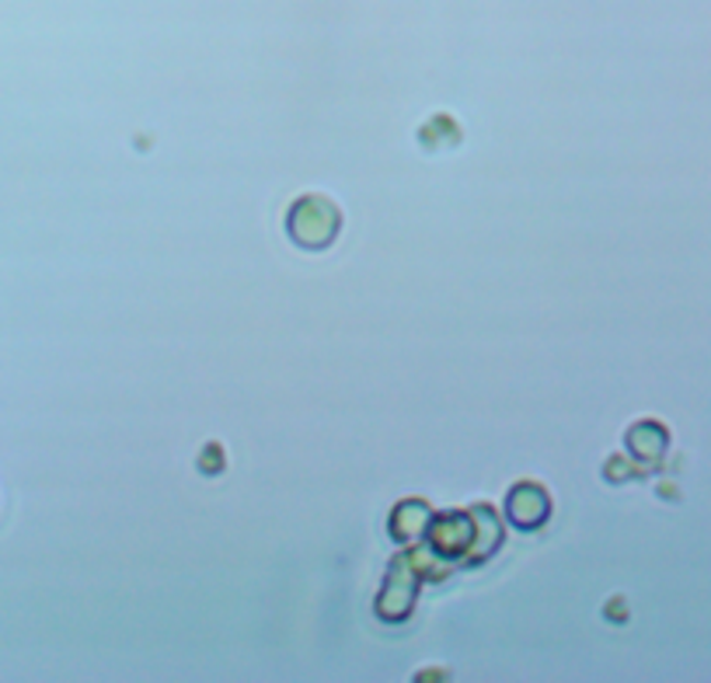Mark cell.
Masks as SVG:
<instances>
[{
	"label": "cell",
	"instance_id": "6da1fadb",
	"mask_svg": "<svg viewBox=\"0 0 711 683\" xmlns=\"http://www.w3.org/2000/svg\"><path fill=\"white\" fill-rule=\"evenodd\" d=\"M286 223H290L294 241L303 244V248H324V244H332L339 234V210L329 199L307 196L294 206V213Z\"/></svg>",
	"mask_w": 711,
	"mask_h": 683
},
{
	"label": "cell",
	"instance_id": "7a4b0ae2",
	"mask_svg": "<svg viewBox=\"0 0 711 683\" xmlns=\"http://www.w3.org/2000/svg\"><path fill=\"white\" fill-rule=\"evenodd\" d=\"M506 512H509V520H513L516 526H524V530L541 526V523L548 520V512H551L548 491L537 485V482L513 485L509 499H506Z\"/></svg>",
	"mask_w": 711,
	"mask_h": 683
}]
</instances>
